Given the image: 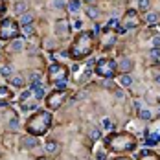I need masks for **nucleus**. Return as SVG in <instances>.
<instances>
[{
  "instance_id": "2",
  "label": "nucleus",
  "mask_w": 160,
  "mask_h": 160,
  "mask_svg": "<svg viewBox=\"0 0 160 160\" xmlns=\"http://www.w3.org/2000/svg\"><path fill=\"white\" fill-rule=\"evenodd\" d=\"M31 90L35 92V96H37L39 99H41V98H44V94H46V90H44V87H42V85H41V83H37V85H33V87H31Z\"/></svg>"
},
{
  "instance_id": "14",
  "label": "nucleus",
  "mask_w": 160,
  "mask_h": 160,
  "mask_svg": "<svg viewBox=\"0 0 160 160\" xmlns=\"http://www.w3.org/2000/svg\"><path fill=\"white\" fill-rule=\"evenodd\" d=\"M50 6L52 8H64V0H52V2H50Z\"/></svg>"
},
{
  "instance_id": "23",
  "label": "nucleus",
  "mask_w": 160,
  "mask_h": 160,
  "mask_svg": "<svg viewBox=\"0 0 160 160\" xmlns=\"http://www.w3.org/2000/svg\"><path fill=\"white\" fill-rule=\"evenodd\" d=\"M31 92H33V90H31V88H29V90H28V92H22V99H28L29 96H31Z\"/></svg>"
},
{
  "instance_id": "4",
  "label": "nucleus",
  "mask_w": 160,
  "mask_h": 160,
  "mask_svg": "<svg viewBox=\"0 0 160 160\" xmlns=\"http://www.w3.org/2000/svg\"><path fill=\"white\" fill-rule=\"evenodd\" d=\"M120 68H122L123 72H129V70L133 68V61H129L127 57H123L122 61H120Z\"/></svg>"
},
{
  "instance_id": "22",
  "label": "nucleus",
  "mask_w": 160,
  "mask_h": 160,
  "mask_svg": "<svg viewBox=\"0 0 160 160\" xmlns=\"http://www.w3.org/2000/svg\"><path fill=\"white\" fill-rule=\"evenodd\" d=\"M90 138H99V133H98V129H90Z\"/></svg>"
},
{
  "instance_id": "16",
  "label": "nucleus",
  "mask_w": 160,
  "mask_h": 160,
  "mask_svg": "<svg viewBox=\"0 0 160 160\" xmlns=\"http://www.w3.org/2000/svg\"><path fill=\"white\" fill-rule=\"evenodd\" d=\"M57 28H59V33H66V22H64V21H59Z\"/></svg>"
},
{
  "instance_id": "21",
  "label": "nucleus",
  "mask_w": 160,
  "mask_h": 160,
  "mask_svg": "<svg viewBox=\"0 0 160 160\" xmlns=\"http://www.w3.org/2000/svg\"><path fill=\"white\" fill-rule=\"evenodd\" d=\"M24 33H26V35H31V33H33V28L29 26V24H26V26H24Z\"/></svg>"
},
{
  "instance_id": "30",
  "label": "nucleus",
  "mask_w": 160,
  "mask_h": 160,
  "mask_svg": "<svg viewBox=\"0 0 160 160\" xmlns=\"http://www.w3.org/2000/svg\"><path fill=\"white\" fill-rule=\"evenodd\" d=\"M39 160H42V158H39Z\"/></svg>"
},
{
  "instance_id": "13",
  "label": "nucleus",
  "mask_w": 160,
  "mask_h": 160,
  "mask_svg": "<svg viewBox=\"0 0 160 160\" xmlns=\"http://www.w3.org/2000/svg\"><path fill=\"white\" fill-rule=\"evenodd\" d=\"M0 74H2L4 77H9V76H11V66H8V64H6V66H2V68H0Z\"/></svg>"
},
{
  "instance_id": "20",
  "label": "nucleus",
  "mask_w": 160,
  "mask_h": 160,
  "mask_svg": "<svg viewBox=\"0 0 160 160\" xmlns=\"http://www.w3.org/2000/svg\"><path fill=\"white\" fill-rule=\"evenodd\" d=\"M68 9H70V11H72V13H76L77 9H79V6H77L76 2H72V4H70V6H68Z\"/></svg>"
},
{
  "instance_id": "11",
  "label": "nucleus",
  "mask_w": 160,
  "mask_h": 160,
  "mask_svg": "<svg viewBox=\"0 0 160 160\" xmlns=\"http://www.w3.org/2000/svg\"><path fill=\"white\" fill-rule=\"evenodd\" d=\"M29 81H31L33 85H37V83H41V74H37V72H33V74H29Z\"/></svg>"
},
{
  "instance_id": "9",
  "label": "nucleus",
  "mask_w": 160,
  "mask_h": 160,
  "mask_svg": "<svg viewBox=\"0 0 160 160\" xmlns=\"http://www.w3.org/2000/svg\"><path fill=\"white\" fill-rule=\"evenodd\" d=\"M140 118L142 120H151L153 118V114H151V111H147V109H140Z\"/></svg>"
},
{
  "instance_id": "28",
  "label": "nucleus",
  "mask_w": 160,
  "mask_h": 160,
  "mask_svg": "<svg viewBox=\"0 0 160 160\" xmlns=\"http://www.w3.org/2000/svg\"><path fill=\"white\" fill-rule=\"evenodd\" d=\"M155 79H157V83H160V76H157V77H155Z\"/></svg>"
},
{
  "instance_id": "7",
  "label": "nucleus",
  "mask_w": 160,
  "mask_h": 160,
  "mask_svg": "<svg viewBox=\"0 0 160 160\" xmlns=\"http://www.w3.org/2000/svg\"><path fill=\"white\" fill-rule=\"evenodd\" d=\"M11 85L13 87H22L24 85V77L22 76H13L11 77Z\"/></svg>"
},
{
  "instance_id": "29",
  "label": "nucleus",
  "mask_w": 160,
  "mask_h": 160,
  "mask_svg": "<svg viewBox=\"0 0 160 160\" xmlns=\"http://www.w3.org/2000/svg\"><path fill=\"white\" fill-rule=\"evenodd\" d=\"M87 2H88V4H92V2H94V0H87Z\"/></svg>"
},
{
  "instance_id": "19",
  "label": "nucleus",
  "mask_w": 160,
  "mask_h": 160,
  "mask_svg": "<svg viewBox=\"0 0 160 160\" xmlns=\"http://www.w3.org/2000/svg\"><path fill=\"white\" fill-rule=\"evenodd\" d=\"M153 48L160 50V37H153Z\"/></svg>"
},
{
  "instance_id": "27",
  "label": "nucleus",
  "mask_w": 160,
  "mask_h": 160,
  "mask_svg": "<svg viewBox=\"0 0 160 160\" xmlns=\"http://www.w3.org/2000/svg\"><path fill=\"white\" fill-rule=\"evenodd\" d=\"M116 98H118V99H122V98H123V92H122V90H118V92H116Z\"/></svg>"
},
{
  "instance_id": "12",
  "label": "nucleus",
  "mask_w": 160,
  "mask_h": 160,
  "mask_svg": "<svg viewBox=\"0 0 160 160\" xmlns=\"http://www.w3.org/2000/svg\"><path fill=\"white\" fill-rule=\"evenodd\" d=\"M15 11H17V13H26V4H22V2H17V4H15Z\"/></svg>"
},
{
  "instance_id": "5",
  "label": "nucleus",
  "mask_w": 160,
  "mask_h": 160,
  "mask_svg": "<svg viewBox=\"0 0 160 160\" xmlns=\"http://www.w3.org/2000/svg\"><path fill=\"white\" fill-rule=\"evenodd\" d=\"M22 144H24V147H28V149H33L35 146H37V140H35L33 136H26L22 140Z\"/></svg>"
},
{
  "instance_id": "3",
  "label": "nucleus",
  "mask_w": 160,
  "mask_h": 160,
  "mask_svg": "<svg viewBox=\"0 0 160 160\" xmlns=\"http://www.w3.org/2000/svg\"><path fill=\"white\" fill-rule=\"evenodd\" d=\"M22 48H24V41H22V39H17V41H13L11 46H9V50H11V52H22Z\"/></svg>"
},
{
  "instance_id": "17",
  "label": "nucleus",
  "mask_w": 160,
  "mask_h": 160,
  "mask_svg": "<svg viewBox=\"0 0 160 160\" xmlns=\"http://www.w3.org/2000/svg\"><path fill=\"white\" fill-rule=\"evenodd\" d=\"M17 127H18V120L11 118V120H9V129H17Z\"/></svg>"
},
{
  "instance_id": "18",
  "label": "nucleus",
  "mask_w": 160,
  "mask_h": 160,
  "mask_svg": "<svg viewBox=\"0 0 160 160\" xmlns=\"http://www.w3.org/2000/svg\"><path fill=\"white\" fill-rule=\"evenodd\" d=\"M147 8H149V0H140V9H142V11H146Z\"/></svg>"
},
{
  "instance_id": "10",
  "label": "nucleus",
  "mask_w": 160,
  "mask_h": 160,
  "mask_svg": "<svg viewBox=\"0 0 160 160\" xmlns=\"http://www.w3.org/2000/svg\"><path fill=\"white\" fill-rule=\"evenodd\" d=\"M98 9L96 8H87V15H88V18H98Z\"/></svg>"
},
{
  "instance_id": "6",
  "label": "nucleus",
  "mask_w": 160,
  "mask_h": 160,
  "mask_svg": "<svg viewBox=\"0 0 160 160\" xmlns=\"http://www.w3.org/2000/svg\"><path fill=\"white\" fill-rule=\"evenodd\" d=\"M31 21H33V15L31 13H22V17H21V22L24 24V26H26V24H31Z\"/></svg>"
},
{
  "instance_id": "24",
  "label": "nucleus",
  "mask_w": 160,
  "mask_h": 160,
  "mask_svg": "<svg viewBox=\"0 0 160 160\" xmlns=\"http://www.w3.org/2000/svg\"><path fill=\"white\" fill-rule=\"evenodd\" d=\"M103 127H107V129H111L112 127V123L109 122V120H103Z\"/></svg>"
},
{
  "instance_id": "25",
  "label": "nucleus",
  "mask_w": 160,
  "mask_h": 160,
  "mask_svg": "<svg viewBox=\"0 0 160 160\" xmlns=\"http://www.w3.org/2000/svg\"><path fill=\"white\" fill-rule=\"evenodd\" d=\"M158 53H160V50H151V57H158Z\"/></svg>"
},
{
  "instance_id": "8",
  "label": "nucleus",
  "mask_w": 160,
  "mask_h": 160,
  "mask_svg": "<svg viewBox=\"0 0 160 160\" xmlns=\"http://www.w3.org/2000/svg\"><path fill=\"white\" fill-rule=\"evenodd\" d=\"M120 83H122L123 87H131V85H133V77L125 74V76H122V77H120Z\"/></svg>"
},
{
  "instance_id": "1",
  "label": "nucleus",
  "mask_w": 160,
  "mask_h": 160,
  "mask_svg": "<svg viewBox=\"0 0 160 160\" xmlns=\"http://www.w3.org/2000/svg\"><path fill=\"white\" fill-rule=\"evenodd\" d=\"M160 21V15L157 13V11H149L147 15H146V22L147 24H157Z\"/></svg>"
},
{
  "instance_id": "15",
  "label": "nucleus",
  "mask_w": 160,
  "mask_h": 160,
  "mask_svg": "<svg viewBox=\"0 0 160 160\" xmlns=\"http://www.w3.org/2000/svg\"><path fill=\"white\" fill-rule=\"evenodd\" d=\"M55 149H57V144L55 142H48L46 144V151L48 153H55Z\"/></svg>"
},
{
  "instance_id": "26",
  "label": "nucleus",
  "mask_w": 160,
  "mask_h": 160,
  "mask_svg": "<svg viewBox=\"0 0 160 160\" xmlns=\"http://www.w3.org/2000/svg\"><path fill=\"white\" fill-rule=\"evenodd\" d=\"M64 87H66V81H59V83H57V88H61V90H63Z\"/></svg>"
}]
</instances>
